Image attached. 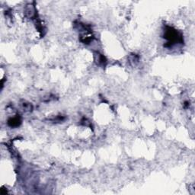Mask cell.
<instances>
[{
    "mask_svg": "<svg viewBox=\"0 0 195 195\" xmlns=\"http://www.w3.org/2000/svg\"><path fill=\"white\" fill-rule=\"evenodd\" d=\"M164 37L168 41V43L169 44V45L174 44L176 43H181L183 41L182 35L178 32L175 29L168 26H166L164 31Z\"/></svg>",
    "mask_w": 195,
    "mask_h": 195,
    "instance_id": "obj_1",
    "label": "cell"
},
{
    "mask_svg": "<svg viewBox=\"0 0 195 195\" xmlns=\"http://www.w3.org/2000/svg\"><path fill=\"white\" fill-rule=\"evenodd\" d=\"M26 16L29 18V19H33L36 16V9H35L34 5H28L25 8V11Z\"/></svg>",
    "mask_w": 195,
    "mask_h": 195,
    "instance_id": "obj_2",
    "label": "cell"
},
{
    "mask_svg": "<svg viewBox=\"0 0 195 195\" xmlns=\"http://www.w3.org/2000/svg\"><path fill=\"white\" fill-rule=\"evenodd\" d=\"M21 117L19 116H17L10 118L9 120L8 121V124H9L11 127H19V126L21 124Z\"/></svg>",
    "mask_w": 195,
    "mask_h": 195,
    "instance_id": "obj_3",
    "label": "cell"
},
{
    "mask_svg": "<svg viewBox=\"0 0 195 195\" xmlns=\"http://www.w3.org/2000/svg\"><path fill=\"white\" fill-rule=\"evenodd\" d=\"M95 56H97L98 59H97V63L98 64H99V65H105V63H106V59L105 58V56H103V55H101V54H97L96 55H95Z\"/></svg>",
    "mask_w": 195,
    "mask_h": 195,
    "instance_id": "obj_4",
    "label": "cell"
},
{
    "mask_svg": "<svg viewBox=\"0 0 195 195\" xmlns=\"http://www.w3.org/2000/svg\"><path fill=\"white\" fill-rule=\"evenodd\" d=\"M130 63H133V65H136L137 63H138V61H139V57L136 55V54H133L130 56Z\"/></svg>",
    "mask_w": 195,
    "mask_h": 195,
    "instance_id": "obj_5",
    "label": "cell"
},
{
    "mask_svg": "<svg viewBox=\"0 0 195 195\" xmlns=\"http://www.w3.org/2000/svg\"><path fill=\"white\" fill-rule=\"evenodd\" d=\"M22 106H23L24 109L25 110V111H31L32 110V105H31L30 103L24 102L22 104Z\"/></svg>",
    "mask_w": 195,
    "mask_h": 195,
    "instance_id": "obj_6",
    "label": "cell"
}]
</instances>
